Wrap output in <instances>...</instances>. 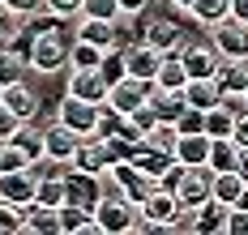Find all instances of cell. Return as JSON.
Returning a JSON list of instances; mask_svg holds the SVG:
<instances>
[{
  "label": "cell",
  "mask_w": 248,
  "mask_h": 235,
  "mask_svg": "<svg viewBox=\"0 0 248 235\" xmlns=\"http://www.w3.org/2000/svg\"><path fill=\"white\" fill-rule=\"evenodd\" d=\"M214 81L223 94H248V60H223Z\"/></svg>",
  "instance_id": "ffe728a7"
},
{
  "label": "cell",
  "mask_w": 248,
  "mask_h": 235,
  "mask_svg": "<svg viewBox=\"0 0 248 235\" xmlns=\"http://www.w3.org/2000/svg\"><path fill=\"white\" fill-rule=\"evenodd\" d=\"M218 103H223L231 116H240V111H248V94H223Z\"/></svg>",
  "instance_id": "f6af8a7d"
},
{
  "label": "cell",
  "mask_w": 248,
  "mask_h": 235,
  "mask_svg": "<svg viewBox=\"0 0 248 235\" xmlns=\"http://www.w3.org/2000/svg\"><path fill=\"white\" fill-rule=\"evenodd\" d=\"M22 167H34V162H30L13 141H4V150H0V171H22Z\"/></svg>",
  "instance_id": "f35d334b"
},
{
  "label": "cell",
  "mask_w": 248,
  "mask_h": 235,
  "mask_svg": "<svg viewBox=\"0 0 248 235\" xmlns=\"http://www.w3.org/2000/svg\"><path fill=\"white\" fill-rule=\"evenodd\" d=\"M150 107H154V116L158 120H180L184 116V107H188V99H184V90H158L154 86V94H150Z\"/></svg>",
  "instance_id": "603a6c76"
},
{
  "label": "cell",
  "mask_w": 248,
  "mask_h": 235,
  "mask_svg": "<svg viewBox=\"0 0 248 235\" xmlns=\"http://www.w3.org/2000/svg\"><path fill=\"white\" fill-rule=\"evenodd\" d=\"M103 47H94L90 39H77L73 34V47H69V69H99L103 64Z\"/></svg>",
  "instance_id": "4dcf8cb0"
},
{
  "label": "cell",
  "mask_w": 248,
  "mask_h": 235,
  "mask_svg": "<svg viewBox=\"0 0 248 235\" xmlns=\"http://www.w3.org/2000/svg\"><path fill=\"white\" fill-rule=\"evenodd\" d=\"M0 150H4V141H0Z\"/></svg>",
  "instance_id": "f5cc1de1"
},
{
  "label": "cell",
  "mask_w": 248,
  "mask_h": 235,
  "mask_svg": "<svg viewBox=\"0 0 248 235\" xmlns=\"http://www.w3.org/2000/svg\"><path fill=\"white\" fill-rule=\"evenodd\" d=\"M64 188H69V201H73V206L94 209L103 201V192H107V180H103L99 171H81V167H73V171H64Z\"/></svg>",
  "instance_id": "52a82bcc"
},
{
  "label": "cell",
  "mask_w": 248,
  "mask_h": 235,
  "mask_svg": "<svg viewBox=\"0 0 248 235\" xmlns=\"http://www.w3.org/2000/svg\"><path fill=\"white\" fill-rule=\"evenodd\" d=\"M43 13L69 22V17H81V0H43Z\"/></svg>",
  "instance_id": "74e56055"
},
{
  "label": "cell",
  "mask_w": 248,
  "mask_h": 235,
  "mask_svg": "<svg viewBox=\"0 0 248 235\" xmlns=\"http://www.w3.org/2000/svg\"><path fill=\"white\" fill-rule=\"evenodd\" d=\"M235 171H240V180L248 184V146H240V158H235Z\"/></svg>",
  "instance_id": "681fc988"
},
{
  "label": "cell",
  "mask_w": 248,
  "mask_h": 235,
  "mask_svg": "<svg viewBox=\"0 0 248 235\" xmlns=\"http://www.w3.org/2000/svg\"><path fill=\"white\" fill-rule=\"evenodd\" d=\"M188 17L197 22V26H218L231 17V0H193V9H188Z\"/></svg>",
  "instance_id": "4316f807"
},
{
  "label": "cell",
  "mask_w": 248,
  "mask_h": 235,
  "mask_svg": "<svg viewBox=\"0 0 248 235\" xmlns=\"http://www.w3.org/2000/svg\"><path fill=\"white\" fill-rule=\"evenodd\" d=\"M0 99H4V86H0Z\"/></svg>",
  "instance_id": "816d5d0a"
},
{
  "label": "cell",
  "mask_w": 248,
  "mask_h": 235,
  "mask_svg": "<svg viewBox=\"0 0 248 235\" xmlns=\"http://www.w3.org/2000/svg\"><path fill=\"white\" fill-rule=\"evenodd\" d=\"M180 60H184L188 77H214L218 64H223V56L214 52V43H184L180 47Z\"/></svg>",
  "instance_id": "7c38bea8"
},
{
  "label": "cell",
  "mask_w": 248,
  "mask_h": 235,
  "mask_svg": "<svg viewBox=\"0 0 248 235\" xmlns=\"http://www.w3.org/2000/svg\"><path fill=\"white\" fill-rule=\"evenodd\" d=\"M17 129H22V120H17V111H13L9 103H0V141H9V137H13Z\"/></svg>",
  "instance_id": "7bdbcfd3"
},
{
  "label": "cell",
  "mask_w": 248,
  "mask_h": 235,
  "mask_svg": "<svg viewBox=\"0 0 248 235\" xmlns=\"http://www.w3.org/2000/svg\"><path fill=\"white\" fill-rule=\"evenodd\" d=\"M56 120L69 124L73 132H81V137H94V132H99V120H103V103H86V99L64 94L60 107H56Z\"/></svg>",
  "instance_id": "277c9868"
},
{
  "label": "cell",
  "mask_w": 248,
  "mask_h": 235,
  "mask_svg": "<svg viewBox=\"0 0 248 235\" xmlns=\"http://www.w3.org/2000/svg\"><path fill=\"white\" fill-rule=\"evenodd\" d=\"M34 188H39V171L22 167V171H0V197L13 206H34Z\"/></svg>",
  "instance_id": "9c48e42d"
},
{
  "label": "cell",
  "mask_w": 248,
  "mask_h": 235,
  "mask_svg": "<svg viewBox=\"0 0 248 235\" xmlns=\"http://www.w3.org/2000/svg\"><path fill=\"white\" fill-rule=\"evenodd\" d=\"M240 146L235 137H210V171H235Z\"/></svg>",
  "instance_id": "f1b7e54d"
},
{
  "label": "cell",
  "mask_w": 248,
  "mask_h": 235,
  "mask_svg": "<svg viewBox=\"0 0 248 235\" xmlns=\"http://www.w3.org/2000/svg\"><path fill=\"white\" fill-rule=\"evenodd\" d=\"M13 13H22V17H34V13H43V0H4Z\"/></svg>",
  "instance_id": "ee69618b"
},
{
  "label": "cell",
  "mask_w": 248,
  "mask_h": 235,
  "mask_svg": "<svg viewBox=\"0 0 248 235\" xmlns=\"http://www.w3.org/2000/svg\"><path fill=\"white\" fill-rule=\"evenodd\" d=\"M231 129H235V116H231L223 103H214L205 111V132H210V137H231Z\"/></svg>",
  "instance_id": "d6a6232c"
},
{
  "label": "cell",
  "mask_w": 248,
  "mask_h": 235,
  "mask_svg": "<svg viewBox=\"0 0 248 235\" xmlns=\"http://www.w3.org/2000/svg\"><path fill=\"white\" fill-rule=\"evenodd\" d=\"M223 222H227V206L223 201H201L197 209H193V231L197 235H210V231H223Z\"/></svg>",
  "instance_id": "d4e9b609"
},
{
  "label": "cell",
  "mask_w": 248,
  "mask_h": 235,
  "mask_svg": "<svg viewBox=\"0 0 248 235\" xmlns=\"http://www.w3.org/2000/svg\"><path fill=\"white\" fill-rule=\"evenodd\" d=\"M26 69H30V56H22L13 43H9V47H0V86L26 81Z\"/></svg>",
  "instance_id": "83f0119b"
},
{
  "label": "cell",
  "mask_w": 248,
  "mask_h": 235,
  "mask_svg": "<svg viewBox=\"0 0 248 235\" xmlns=\"http://www.w3.org/2000/svg\"><path fill=\"white\" fill-rule=\"evenodd\" d=\"M26 231H30V235H60V218H56V209L34 201V206L26 209Z\"/></svg>",
  "instance_id": "f546056e"
},
{
  "label": "cell",
  "mask_w": 248,
  "mask_h": 235,
  "mask_svg": "<svg viewBox=\"0 0 248 235\" xmlns=\"http://www.w3.org/2000/svg\"><path fill=\"white\" fill-rule=\"evenodd\" d=\"M141 39H146L150 47H158L163 56H171V52H180L184 43H188V34H184V26L180 22H171V17H154L146 30H141Z\"/></svg>",
  "instance_id": "8fae6325"
},
{
  "label": "cell",
  "mask_w": 248,
  "mask_h": 235,
  "mask_svg": "<svg viewBox=\"0 0 248 235\" xmlns=\"http://www.w3.org/2000/svg\"><path fill=\"white\" fill-rule=\"evenodd\" d=\"M99 73H103V77H107V86H116V81H120V77H128V69H124V52H120V47H111V52L103 56Z\"/></svg>",
  "instance_id": "d590c367"
},
{
  "label": "cell",
  "mask_w": 248,
  "mask_h": 235,
  "mask_svg": "<svg viewBox=\"0 0 248 235\" xmlns=\"http://www.w3.org/2000/svg\"><path fill=\"white\" fill-rule=\"evenodd\" d=\"M77 39H90L94 47L111 52V47H120V26L107 17H77Z\"/></svg>",
  "instance_id": "2e32d148"
},
{
  "label": "cell",
  "mask_w": 248,
  "mask_h": 235,
  "mask_svg": "<svg viewBox=\"0 0 248 235\" xmlns=\"http://www.w3.org/2000/svg\"><path fill=\"white\" fill-rule=\"evenodd\" d=\"M150 94H154V81H146V77H120L116 86H111V94H107V107H116L120 116H133L141 103H150Z\"/></svg>",
  "instance_id": "ba28073f"
},
{
  "label": "cell",
  "mask_w": 248,
  "mask_h": 235,
  "mask_svg": "<svg viewBox=\"0 0 248 235\" xmlns=\"http://www.w3.org/2000/svg\"><path fill=\"white\" fill-rule=\"evenodd\" d=\"M128 162H137V167H141L146 176L163 180V176H167V171L175 167V154H171V150H158V146H150V141H141V146H137V150L128 154Z\"/></svg>",
  "instance_id": "e0dca14e"
},
{
  "label": "cell",
  "mask_w": 248,
  "mask_h": 235,
  "mask_svg": "<svg viewBox=\"0 0 248 235\" xmlns=\"http://www.w3.org/2000/svg\"><path fill=\"white\" fill-rule=\"evenodd\" d=\"M64 94L86 99V103H107L111 86H107V77H103L99 69H73V73H69V86H64Z\"/></svg>",
  "instance_id": "30bf717a"
},
{
  "label": "cell",
  "mask_w": 248,
  "mask_h": 235,
  "mask_svg": "<svg viewBox=\"0 0 248 235\" xmlns=\"http://www.w3.org/2000/svg\"><path fill=\"white\" fill-rule=\"evenodd\" d=\"M158 64H163V52H158V47H150L146 39H141V43H133V47H124V69H128L133 77L154 81Z\"/></svg>",
  "instance_id": "5bb4252c"
},
{
  "label": "cell",
  "mask_w": 248,
  "mask_h": 235,
  "mask_svg": "<svg viewBox=\"0 0 248 235\" xmlns=\"http://www.w3.org/2000/svg\"><path fill=\"white\" fill-rule=\"evenodd\" d=\"M22 13H13V9H9V4H0V47H9V43H13V34H17V30H22Z\"/></svg>",
  "instance_id": "8d00e7d4"
},
{
  "label": "cell",
  "mask_w": 248,
  "mask_h": 235,
  "mask_svg": "<svg viewBox=\"0 0 248 235\" xmlns=\"http://www.w3.org/2000/svg\"><path fill=\"white\" fill-rule=\"evenodd\" d=\"M43 137H47V158H56V162H73V154H77V146L86 141L81 132H73L69 124H51V129H43Z\"/></svg>",
  "instance_id": "9a60e30c"
},
{
  "label": "cell",
  "mask_w": 248,
  "mask_h": 235,
  "mask_svg": "<svg viewBox=\"0 0 248 235\" xmlns=\"http://www.w3.org/2000/svg\"><path fill=\"white\" fill-rule=\"evenodd\" d=\"M94 227H99V235L141 231V214H137V206H133V201H128L124 192L107 188V192H103V201L94 206Z\"/></svg>",
  "instance_id": "7a4b0ae2"
},
{
  "label": "cell",
  "mask_w": 248,
  "mask_h": 235,
  "mask_svg": "<svg viewBox=\"0 0 248 235\" xmlns=\"http://www.w3.org/2000/svg\"><path fill=\"white\" fill-rule=\"evenodd\" d=\"M0 103L13 107L22 124H34V116H39V94H34L26 81H13V86H4V99H0Z\"/></svg>",
  "instance_id": "ac0fdd59"
},
{
  "label": "cell",
  "mask_w": 248,
  "mask_h": 235,
  "mask_svg": "<svg viewBox=\"0 0 248 235\" xmlns=\"http://www.w3.org/2000/svg\"><path fill=\"white\" fill-rule=\"evenodd\" d=\"M9 141H13V146L30 158V162H43V158H47V137H43V129H30V124H22V129L13 132Z\"/></svg>",
  "instance_id": "484cf974"
},
{
  "label": "cell",
  "mask_w": 248,
  "mask_h": 235,
  "mask_svg": "<svg viewBox=\"0 0 248 235\" xmlns=\"http://www.w3.org/2000/svg\"><path fill=\"white\" fill-rule=\"evenodd\" d=\"M175 162L180 167H210V132H180L175 137Z\"/></svg>",
  "instance_id": "4fadbf2b"
},
{
  "label": "cell",
  "mask_w": 248,
  "mask_h": 235,
  "mask_svg": "<svg viewBox=\"0 0 248 235\" xmlns=\"http://www.w3.org/2000/svg\"><path fill=\"white\" fill-rule=\"evenodd\" d=\"M223 231H227V235H248V206H227Z\"/></svg>",
  "instance_id": "ab89813d"
},
{
  "label": "cell",
  "mask_w": 248,
  "mask_h": 235,
  "mask_svg": "<svg viewBox=\"0 0 248 235\" xmlns=\"http://www.w3.org/2000/svg\"><path fill=\"white\" fill-rule=\"evenodd\" d=\"M124 120H128V124H133L137 132H150L154 124H158V116H154V107H150V103H141L137 111H133V116H124Z\"/></svg>",
  "instance_id": "b9f144b4"
},
{
  "label": "cell",
  "mask_w": 248,
  "mask_h": 235,
  "mask_svg": "<svg viewBox=\"0 0 248 235\" xmlns=\"http://www.w3.org/2000/svg\"><path fill=\"white\" fill-rule=\"evenodd\" d=\"M175 137H180V129H175L171 120H158V124L146 132L150 146H158V150H171V154H175Z\"/></svg>",
  "instance_id": "836d02e7"
},
{
  "label": "cell",
  "mask_w": 248,
  "mask_h": 235,
  "mask_svg": "<svg viewBox=\"0 0 248 235\" xmlns=\"http://www.w3.org/2000/svg\"><path fill=\"white\" fill-rule=\"evenodd\" d=\"M248 184L240 180V171H214V184H210V197L223 201V206H240Z\"/></svg>",
  "instance_id": "7402d4cb"
},
{
  "label": "cell",
  "mask_w": 248,
  "mask_h": 235,
  "mask_svg": "<svg viewBox=\"0 0 248 235\" xmlns=\"http://www.w3.org/2000/svg\"><path fill=\"white\" fill-rule=\"evenodd\" d=\"M180 197H175L171 188H163V184H158V188H154V192H150L146 201H141V206H137V214H141V227H158V231H171L175 227V218H180Z\"/></svg>",
  "instance_id": "3957f363"
},
{
  "label": "cell",
  "mask_w": 248,
  "mask_h": 235,
  "mask_svg": "<svg viewBox=\"0 0 248 235\" xmlns=\"http://www.w3.org/2000/svg\"><path fill=\"white\" fill-rule=\"evenodd\" d=\"M231 137H235V146H248V111H240V116H235V129H231Z\"/></svg>",
  "instance_id": "7dc6e473"
},
{
  "label": "cell",
  "mask_w": 248,
  "mask_h": 235,
  "mask_svg": "<svg viewBox=\"0 0 248 235\" xmlns=\"http://www.w3.org/2000/svg\"><path fill=\"white\" fill-rule=\"evenodd\" d=\"M184 99H188V107H197V111H210V107L223 99V90H218V81H214V77H188Z\"/></svg>",
  "instance_id": "44dd1931"
},
{
  "label": "cell",
  "mask_w": 248,
  "mask_h": 235,
  "mask_svg": "<svg viewBox=\"0 0 248 235\" xmlns=\"http://www.w3.org/2000/svg\"><path fill=\"white\" fill-rule=\"evenodd\" d=\"M81 17H107V22H120V0H81Z\"/></svg>",
  "instance_id": "e575fe53"
},
{
  "label": "cell",
  "mask_w": 248,
  "mask_h": 235,
  "mask_svg": "<svg viewBox=\"0 0 248 235\" xmlns=\"http://www.w3.org/2000/svg\"><path fill=\"white\" fill-rule=\"evenodd\" d=\"M56 218H60V235H86V231H99V227H94V209L73 206V201H64V206L56 209Z\"/></svg>",
  "instance_id": "d6986e66"
},
{
  "label": "cell",
  "mask_w": 248,
  "mask_h": 235,
  "mask_svg": "<svg viewBox=\"0 0 248 235\" xmlns=\"http://www.w3.org/2000/svg\"><path fill=\"white\" fill-rule=\"evenodd\" d=\"M175 9H184V13H188V9H193V0H171Z\"/></svg>",
  "instance_id": "f907efd6"
},
{
  "label": "cell",
  "mask_w": 248,
  "mask_h": 235,
  "mask_svg": "<svg viewBox=\"0 0 248 235\" xmlns=\"http://www.w3.org/2000/svg\"><path fill=\"white\" fill-rule=\"evenodd\" d=\"M210 184H214V171H210V167H180L171 192L180 197L184 209H197L201 201H210Z\"/></svg>",
  "instance_id": "5b68a950"
},
{
  "label": "cell",
  "mask_w": 248,
  "mask_h": 235,
  "mask_svg": "<svg viewBox=\"0 0 248 235\" xmlns=\"http://www.w3.org/2000/svg\"><path fill=\"white\" fill-rule=\"evenodd\" d=\"M154 86H158V90H184V86H188V69H184L180 52L163 56V64H158V73H154Z\"/></svg>",
  "instance_id": "cb8c5ba5"
},
{
  "label": "cell",
  "mask_w": 248,
  "mask_h": 235,
  "mask_svg": "<svg viewBox=\"0 0 248 235\" xmlns=\"http://www.w3.org/2000/svg\"><path fill=\"white\" fill-rule=\"evenodd\" d=\"M210 43H214V52L223 60H248V26L235 22V17L210 26Z\"/></svg>",
  "instance_id": "8992f818"
},
{
  "label": "cell",
  "mask_w": 248,
  "mask_h": 235,
  "mask_svg": "<svg viewBox=\"0 0 248 235\" xmlns=\"http://www.w3.org/2000/svg\"><path fill=\"white\" fill-rule=\"evenodd\" d=\"M26 209H30V206H13V201H4V197H0V235L26 231Z\"/></svg>",
  "instance_id": "1f68e13d"
},
{
  "label": "cell",
  "mask_w": 248,
  "mask_h": 235,
  "mask_svg": "<svg viewBox=\"0 0 248 235\" xmlns=\"http://www.w3.org/2000/svg\"><path fill=\"white\" fill-rule=\"evenodd\" d=\"M231 17H235V22H244V26H248V0H231Z\"/></svg>",
  "instance_id": "c3c4849f"
},
{
  "label": "cell",
  "mask_w": 248,
  "mask_h": 235,
  "mask_svg": "<svg viewBox=\"0 0 248 235\" xmlns=\"http://www.w3.org/2000/svg\"><path fill=\"white\" fill-rule=\"evenodd\" d=\"M175 129H180V132H205V111H197V107H184V116L175 120Z\"/></svg>",
  "instance_id": "60d3db41"
},
{
  "label": "cell",
  "mask_w": 248,
  "mask_h": 235,
  "mask_svg": "<svg viewBox=\"0 0 248 235\" xmlns=\"http://www.w3.org/2000/svg\"><path fill=\"white\" fill-rule=\"evenodd\" d=\"M69 47H73V39L64 34V30H39L34 39H30V69H39L43 77L51 73H60V69H69Z\"/></svg>",
  "instance_id": "6da1fadb"
},
{
  "label": "cell",
  "mask_w": 248,
  "mask_h": 235,
  "mask_svg": "<svg viewBox=\"0 0 248 235\" xmlns=\"http://www.w3.org/2000/svg\"><path fill=\"white\" fill-rule=\"evenodd\" d=\"M150 9V0H120V17H141Z\"/></svg>",
  "instance_id": "bcb514c9"
},
{
  "label": "cell",
  "mask_w": 248,
  "mask_h": 235,
  "mask_svg": "<svg viewBox=\"0 0 248 235\" xmlns=\"http://www.w3.org/2000/svg\"><path fill=\"white\" fill-rule=\"evenodd\" d=\"M0 4H4V0H0Z\"/></svg>",
  "instance_id": "db71d44e"
}]
</instances>
